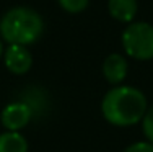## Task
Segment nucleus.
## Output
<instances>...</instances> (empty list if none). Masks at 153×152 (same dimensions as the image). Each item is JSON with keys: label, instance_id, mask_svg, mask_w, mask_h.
<instances>
[{"label": "nucleus", "instance_id": "obj_6", "mask_svg": "<svg viewBox=\"0 0 153 152\" xmlns=\"http://www.w3.org/2000/svg\"><path fill=\"white\" fill-rule=\"evenodd\" d=\"M129 64L127 59L121 54H109L103 62V75L104 79L112 85H119L124 79L127 77Z\"/></svg>", "mask_w": 153, "mask_h": 152}, {"label": "nucleus", "instance_id": "obj_3", "mask_svg": "<svg viewBox=\"0 0 153 152\" xmlns=\"http://www.w3.org/2000/svg\"><path fill=\"white\" fill-rule=\"evenodd\" d=\"M122 48L132 59H153V25L147 21L129 23L122 33Z\"/></svg>", "mask_w": 153, "mask_h": 152}, {"label": "nucleus", "instance_id": "obj_1", "mask_svg": "<svg viewBox=\"0 0 153 152\" xmlns=\"http://www.w3.org/2000/svg\"><path fill=\"white\" fill-rule=\"evenodd\" d=\"M147 98L142 90L130 85H116L104 95L101 103L104 119L112 126L127 128L143 119L147 113Z\"/></svg>", "mask_w": 153, "mask_h": 152}, {"label": "nucleus", "instance_id": "obj_5", "mask_svg": "<svg viewBox=\"0 0 153 152\" xmlns=\"http://www.w3.org/2000/svg\"><path fill=\"white\" fill-rule=\"evenodd\" d=\"M3 62L7 69L15 75H23L33 66V56L26 46L10 44L3 51Z\"/></svg>", "mask_w": 153, "mask_h": 152}, {"label": "nucleus", "instance_id": "obj_2", "mask_svg": "<svg viewBox=\"0 0 153 152\" xmlns=\"http://www.w3.org/2000/svg\"><path fill=\"white\" fill-rule=\"evenodd\" d=\"M44 33V21L30 7H15L0 18V36L8 44L28 46L36 43Z\"/></svg>", "mask_w": 153, "mask_h": 152}, {"label": "nucleus", "instance_id": "obj_12", "mask_svg": "<svg viewBox=\"0 0 153 152\" xmlns=\"http://www.w3.org/2000/svg\"><path fill=\"white\" fill-rule=\"evenodd\" d=\"M3 56V44H2V39H0V57Z\"/></svg>", "mask_w": 153, "mask_h": 152}, {"label": "nucleus", "instance_id": "obj_7", "mask_svg": "<svg viewBox=\"0 0 153 152\" xmlns=\"http://www.w3.org/2000/svg\"><path fill=\"white\" fill-rule=\"evenodd\" d=\"M108 10L114 20L129 25L135 20L138 3L137 0H109Z\"/></svg>", "mask_w": 153, "mask_h": 152}, {"label": "nucleus", "instance_id": "obj_10", "mask_svg": "<svg viewBox=\"0 0 153 152\" xmlns=\"http://www.w3.org/2000/svg\"><path fill=\"white\" fill-rule=\"evenodd\" d=\"M142 129H143V134L148 139V142L153 144V106L148 108L142 119Z\"/></svg>", "mask_w": 153, "mask_h": 152}, {"label": "nucleus", "instance_id": "obj_4", "mask_svg": "<svg viewBox=\"0 0 153 152\" xmlns=\"http://www.w3.org/2000/svg\"><path fill=\"white\" fill-rule=\"evenodd\" d=\"M33 115H34V111H33V106L28 101H25V100L23 101H13V103H8L2 110L0 121H2V126L7 131L20 133V129L28 126V123L31 121Z\"/></svg>", "mask_w": 153, "mask_h": 152}, {"label": "nucleus", "instance_id": "obj_11", "mask_svg": "<svg viewBox=\"0 0 153 152\" xmlns=\"http://www.w3.org/2000/svg\"><path fill=\"white\" fill-rule=\"evenodd\" d=\"M124 152H153V144L148 141H138V142L130 144Z\"/></svg>", "mask_w": 153, "mask_h": 152}, {"label": "nucleus", "instance_id": "obj_9", "mask_svg": "<svg viewBox=\"0 0 153 152\" xmlns=\"http://www.w3.org/2000/svg\"><path fill=\"white\" fill-rule=\"evenodd\" d=\"M90 0H59V5L68 13H80L88 7Z\"/></svg>", "mask_w": 153, "mask_h": 152}, {"label": "nucleus", "instance_id": "obj_8", "mask_svg": "<svg viewBox=\"0 0 153 152\" xmlns=\"http://www.w3.org/2000/svg\"><path fill=\"white\" fill-rule=\"evenodd\" d=\"M0 152H28V142L20 133L7 131L0 134Z\"/></svg>", "mask_w": 153, "mask_h": 152}]
</instances>
